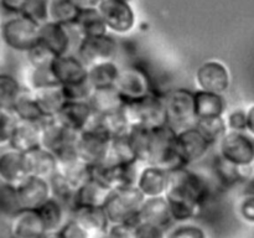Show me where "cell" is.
<instances>
[{
	"label": "cell",
	"mask_w": 254,
	"mask_h": 238,
	"mask_svg": "<svg viewBox=\"0 0 254 238\" xmlns=\"http://www.w3.org/2000/svg\"><path fill=\"white\" fill-rule=\"evenodd\" d=\"M151 129L133 126L127 135L129 145L136 160L141 164H148L149 149H150Z\"/></svg>",
	"instance_id": "d590c367"
},
{
	"label": "cell",
	"mask_w": 254,
	"mask_h": 238,
	"mask_svg": "<svg viewBox=\"0 0 254 238\" xmlns=\"http://www.w3.org/2000/svg\"><path fill=\"white\" fill-rule=\"evenodd\" d=\"M169 171L158 166L145 164L139 173L135 187L144 198L165 197L169 190Z\"/></svg>",
	"instance_id": "e0dca14e"
},
{
	"label": "cell",
	"mask_w": 254,
	"mask_h": 238,
	"mask_svg": "<svg viewBox=\"0 0 254 238\" xmlns=\"http://www.w3.org/2000/svg\"><path fill=\"white\" fill-rule=\"evenodd\" d=\"M247 130L254 135V106L247 112Z\"/></svg>",
	"instance_id": "680465c9"
},
{
	"label": "cell",
	"mask_w": 254,
	"mask_h": 238,
	"mask_svg": "<svg viewBox=\"0 0 254 238\" xmlns=\"http://www.w3.org/2000/svg\"><path fill=\"white\" fill-rule=\"evenodd\" d=\"M1 1H2V0H0V6H1Z\"/></svg>",
	"instance_id": "6125c7cd"
},
{
	"label": "cell",
	"mask_w": 254,
	"mask_h": 238,
	"mask_svg": "<svg viewBox=\"0 0 254 238\" xmlns=\"http://www.w3.org/2000/svg\"><path fill=\"white\" fill-rule=\"evenodd\" d=\"M166 112V124L175 131L192 128L197 121L195 91L175 88L163 96Z\"/></svg>",
	"instance_id": "277c9868"
},
{
	"label": "cell",
	"mask_w": 254,
	"mask_h": 238,
	"mask_svg": "<svg viewBox=\"0 0 254 238\" xmlns=\"http://www.w3.org/2000/svg\"><path fill=\"white\" fill-rule=\"evenodd\" d=\"M88 103L97 114L107 116V114L122 111L126 99L121 96L116 87L112 86L94 89Z\"/></svg>",
	"instance_id": "f1b7e54d"
},
{
	"label": "cell",
	"mask_w": 254,
	"mask_h": 238,
	"mask_svg": "<svg viewBox=\"0 0 254 238\" xmlns=\"http://www.w3.org/2000/svg\"><path fill=\"white\" fill-rule=\"evenodd\" d=\"M51 69L55 78L61 86L78 83L88 77V67L76 54L56 56L51 63Z\"/></svg>",
	"instance_id": "ffe728a7"
},
{
	"label": "cell",
	"mask_w": 254,
	"mask_h": 238,
	"mask_svg": "<svg viewBox=\"0 0 254 238\" xmlns=\"http://www.w3.org/2000/svg\"><path fill=\"white\" fill-rule=\"evenodd\" d=\"M25 159L29 176L49 180L57 171V160L55 154L41 146L25 153Z\"/></svg>",
	"instance_id": "d4e9b609"
},
{
	"label": "cell",
	"mask_w": 254,
	"mask_h": 238,
	"mask_svg": "<svg viewBox=\"0 0 254 238\" xmlns=\"http://www.w3.org/2000/svg\"><path fill=\"white\" fill-rule=\"evenodd\" d=\"M50 191H51V197L55 200L60 201L64 206L72 210L74 203V195L76 190L71 186V183L64 178L60 173H55L51 178H49Z\"/></svg>",
	"instance_id": "ab89813d"
},
{
	"label": "cell",
	"mask_w": 254,
	"mask_h": 238,
	"mask_svg": "<svg viewBox=\"0 0 254 238\" xmlns=\"http://www.w3.org/2000/svg\"><path fill=\"white\" fill-rule=\"evenodd\" d=\"M121 66L117 61L102 62V63L93 64L88 67V81L93 86L94 89L112 87L116 84Z\"/></svg>",
	"instance_id": "836d02e7"
},
{
	"label": "cell",
	"mask_w": 254,
	"mask_h": 238,
	"mask_svg": "<svg viewBox=\"0 0 254 238\" xmlns=\"http://www.w3.org/2000/svg\"><path fill=\"white\" fill-rule=\"evenodd\" d=\"M71 218L88 231L91 238H106L109 222L103 207L74 206L71 210Z\"/></svg>",
	"instance_id": "603a6c76"
},
{
	"label": "cell",
	"mask_w": 254,
	"mask_h": 238,
	"mask_svg": "<svg viewBox=\"0 0 254 238\" xmlns=\"http://www.w3.org/2000/svg\"><path fill=\"white\" fill-rule=\"evenodd\" d=\"M113 190L104 185L98 178H91L82 186H79L74 195V206H89V207H103ZM72 207V208H73Z\"/></svg>",
	"instance_id": "cb8c5ba5"
},
{
	"label": "cell",
	"mask_w": 254,
	"mask_h": 238,
	"mask_svg": "<svg viewBox=\"0 0 254 238\" xmlns=\"http://www.w3.org/2000/svg\"><path fill=\"white\" fill-rule=\"evenodd\" d=\"M240 213L246 221L254 223V196H248L241 202Z\"/></svg>",
	"instance_id": "11a10c76"
},
{
	"label": "cell",
	"mask_w": 254,
	"mask_h": 238,
	"mask_svg": "<svg viewBox=\"0 0 254 238\" xmlns=\"http://www.w3.org/2000/svg\"><path fill=\"white\" fill-rule=\"evenodd\" d=\"M97 10L101 14L108 32L127 35L135 27V12L129 1L103 0Z\"/></svg>",
	"instance_id": "7c38bea8"
},
{
	"label": "cell",
	"mask_w": 254,
	"mask_h": 238,
	"mask_svg": "<svg viewBox=\"0 0 254 238\" xmlns=\"http://www.w3.org/2000/svg\"><path fill=\"white\" fill-rule=\"evenodd\" d=\"M17 123L11 109L0 108V149L9 148L12 131Z\"/></svg>",
	"instance_id": "681fc988"
},
{
	"label": "cell",
	"mask_w": 254,
	"mask_h": 238,
	"mask_svg": "<svg viewBox=\"0 0 254 238\" xmlns=\"http://www.w3.org/2000/svg\"><path fill=\"white\" fill-rule=\"evenodd\" d=\"M16 195L21 210H37L51 198L49 180L29 176L16 186Z\"/></svg>",
	"instance_id": "ac0fdd59"
},
{
	"label": "cell",
	"mask_w": 254,
	"mask_h": 238,
	"mask_svg": "<svg viewBox=\"0 0 254 238\" xmlns=\"http://www.w3.org/2000/svg\"><path fill=\"white\" fill-rule=\"evenodd\" d=\"M76 24L78 25L84 39L86 37L102 36V35L108 34L106 24H104L103 19H102L101 14H99L97 9L79 11Z\"/></svg>",
	"instance_id": "8d00e7d4"
},
{
	"label": "cell",
	"mask_w": 254,
	"mask_h": 238,
	"mask_svg": "<svg viewBox=\"0 0 254 238\" xmlns=\"http://www.w3.org/2000/svg\"><path fill=\"white\" fill-rule=\"evenodd\" d=\"M111 145L112 138L101 128L87 129L77 135V154L89 168L102 165L108 161Z\"/></svg>",
	"instance_id": "ba28073f"
},
{
	"label": "cell",
	"mask_w": 254,
	"mask_h": 238,
	"mask_svg": "<svg viewBox=\"0 0 254 238\" xmlns=\"http://www.w3.org/2000/svg\"><path fill=\"white\" fill-rule=\"evenodd\" d=\"M139 222L151 223L169 230L174 225L165 197L145 198L138 213Z\"/></svg>",
	"instance_id": "484cf974"
},
{
	"label": "cell",
	"mask_w": 254,
	"mask_h": 238,
	"mask_svg": "<svg viewBox=\"0 0 254 238\" xmlns=\"http://www.w3.org/2000/svg\"><path fill=\"white\" fill-rule=\"evenodd\" d=\"M138 161L131 151L127 136L118 139H112L111 151L107 163L111 164H131Z\"/></svg>",
	"instance_id": "b9f144b4"
},
{
	"label": "cell",
	"mask_w": 254,
	"mask_h": 238,
	"mask_svg": "<svg viewBox=\"0 0 254 238\" xmlns=\"http://www.w3.org/2000/svg\"><path fill=\"white\" fill-rule=\"evenodd\" d=\"M20 210L21 208L17 201L16 187L1 183L0 185V213L10 218Z\"/></svg>",
	"instance_id": "7dc6e473"
},
{
	"label": "cell",
	"mask_w": 254,
	"mask_h": 238,
	"mask_svg": "<svg viewBox=\"0 0 254 238\" xmlns=\"http://www.w3.org/2000/svg\"><path fill=\"white\" fill-rule=\"evenodd\" d=\"M44 238H62L60 232H54V233H46Z\"/></svg>",
	"instance_id": "91938a15"
},
{
	"label": "cell",
	"mask_w": 254,
	"mask_h": 238,
	"mask_svg": "<svg viewBox=\"0 0 254 238\" xmlns=\"http://www.w3.org/2000/svg\"><path fill=\"white\" fill-rule=\"evenodd\" d=\"M37 212L41 217L46 233L60 232L67 221L71 218V210L52 197L47 200L41 207L37 208Z\"/></svg>",
	"instance_id": "83f0119b"
},
{
	"label": "cell",
	"mask_w": 254,
	"mask_h": 238,
	"mask_svg": "<svg viewBox=\"0 0 254 238\" xmlns=\"http://www.w3.org/2000/svg\"><path fill=\"white\" fill-rule=\"evenodd\" d=\"M165 198L168 201L174 225L192 222L196 217H198L201 210H202V206L190 200H186V198L175 197V196H165Z\"/></svg>",
	"instance_id": "d6a6232c"
},
{
	"label": "cell",
	"mask_w": 254,
	"mask_h": 238,
	"mask_svg": "<svg viewBox=\"0 0 254 238\" xmlns=\"http://www.w3.org/2000/svg\"><path fill=\"white\" fill-rule=\"evenodd\" d=\"M78 133L62 125L56 118H45L41 121L40 146L56 154L61 149L76 145Z\"/></svg>",
	"instance_id": "2e32d148"
},
{
	"label": "cell",
	"mask_w": 254,
	"mask_h": 238,
	"mask_svg": "<svg viewBox=\"0 0 254 238\" xmlns=\"http://www.w3.org/2000/svg\"><path fill=\"white\" fill-rule=\"evenodd\" d=\"M59 84L57 79L52 73L51 67H35L27 66L26 79H25V88L30 92H36L40 89L47 88Z\"/></svg>",
	"instance_id": "f35d334b"
},
{
	"label": "cell",
	"mask_w": 254,
	"mask_h": 238,
	"mask_svg": "<svg viewBox=\"0 0 254 238\" xmlns=\"http://www.w3.org/2000/svg\"><path fill=\"white\" fill-rule=\"evenodd\" d=\"M27 178L25 154L11 148L2 149L0 153V183L16 187Z\"/></svg>",
	"instance_id": "d6986e66"
},
{
	"label": "cell",
	"mask_w": 254,
	"mask_h": 238,
	"mask_svg": "<svg viewBox=\"0 0 254 238\" xmlns=\"http://www.w3.org/2000/svg\"><path fill=\"white\" fill-rule=\"evenodd\" d=\"M27 60V66L40 68V67H51L52 61L55 60V55L47 49L41 42H37L34 47L25 54Z\"/></svg>",
	"instance_id": "f6af8a7d"
},
{
	"label": "cell",
	"mask_w": 254,
	"mask_h": 238,
	"mask_svg": "<svg viewBox=\"0 0 254 238\" xmlns=\"http://www.w3.org/2000/svg\"><path fill=\"white\" fill-rule=\"evenodd\" d=\"M114 87L126 101L143 98L154 93L153 82L148 71L138 64L121 66Z\"/></svg>",
	"instance_id": "9c48e42d"
},
{
	"label": "cell",
	"mask_w": 254,
	"mask_h": 238,
	"mask_svg": "<svg viewBox=\"0 0 254 238\" xmlns=\"http://www.w3.org/2000/svg\"><path fill=\"white\" fill-rule=\"evenodd\" d=\"M121 1H129V0H121Z\"/></svg>",
	"instance_id": "94428289"
},
{
	"label": "cell",
	"mask_w": 254,
	"mask_h": 238,
	"mask_svg": "<svg viewBox=\"0 0 254 238\" xmlns=\"http://www.w3.org/2000/svg\"><path fill=\"white\" fill-rule=\"evenodd\" d=\"M168 238H208L202 226L193 222L175 223L168 230Z\"/></svg>",
	"instance_id": "c3c4849f"
},
{
	"label": "cell",
	"mask_w": 254,
	"mask_h": 238,
	"mask_svg": "<svg viewBox=\"0 0 254 238\" xmlns=\"http://www.w3.org/2000/svg\"><path fill=\"white\" fill-rule=\"evenodd\" d=\"M106 238H135V227L130 225H109Z\"/></svg>",
	"instance_id": "db71d44e"
},
{
	"label": "cell",
	"mask_w": 254,
	"mask_h": 238,
	"mask_svg": "<svg viewBox=\"0 0 254 238\" xmlns=\"http://www.w3.org/2000/svg\"><path fill=\"white\" fill-rule=\"evenodd\" d=\"M47 2L49 0H25L20 14L32 20L37 25L49 21L47 19Z\"/></svg>",
	"instance_id": "bcb514c9"
},
{
	"label": "cell",
	"mask_w": 254,
	"mask_h": 238,
	"mask_svg": "<svg viewBox=\"0 0 254 238\" xmlns=\"http://www.w3.org/2000/svg\"><path fill=\"white\" fill-rule=\"evenodd\" d=\"M0 24H1V21H0Z\"/></svg>",
	"instance_id": "be15d7a7"
},
{
	"label": "cell",
	"mask_w": 254,
	"mask_h": 238,
	"mask_svg": "<svg viewBox=\"0 0 254 238\" xmlns=\"http://www.w3.org/2000/svg\"><path fill=\"white\" fill-rule=\"evenodd\" d=\"M60 235L62 238H91L88 231L84 230L79 223L69 218L66 225L61 228Z\"/></svg>",
	"instance_id": "f5cc1de1"
},
{
	"label": "cell",
	"mask_w": 254,
	"mask_h": 238,
	"mask_svg": "<svg viewBox=\"0 0 254 238\" xmlns=\"http://www.w3.org/2000/svg\"><path fill=\"white\" fill-rule=\"evenodd\" d=\"M195 83L197 91L211 92L223 96V93L230 88V71L221 61L208 60L201 63L196 69Z\"/></svg>",
	"instance_id": "9a60e30c"
},
{
	"label": "cell",
	"mask_w": 254,
	"mask_h": 238,
	"mask_svg": "<svg viewBox=\"0 0 254 238\" xmlns=\"http://www.w3.org/2000/svg\"><path fill=\"white\" fill-rule=\"evenodd\" d=\"M145 164L139 161L131 164H111L104 163L102 165L91 168L93 178L108 186L111 190L116 191L119 188L133 187L138 180L139 173Z\"/></svg>",
	"instance_id": "30bf717a"
},
{
	"label": "cell",
	"mask_w": 254,
	"mask_h": 238,
	"mask_svg": "<svg viewBox=\"0 0 254 238\" xmlns=\"http://www.w3.org/2000/svg\"><path fill=\"white\" fill-rule=\"evenodd\" d=\"M79 15V10L71 0H49L47 2V22L69 24L74 22Z\"/></svg>",
	"instance_id": "e575fe53"
},
{
	"label": "cell",
	"mask_w": 254,
	"mask_h": 238,
	"mask_svg": "<svg viewBox=\"0 0 254 238\" xmlns=\"http://www.w3.org/2000/svg\"><path fill=\"white\" fill-rule=\"evenodd\" d=\"M144 200L135 186L113 191L103 206L109 225L124 223L135 227L139 223L138 213Z\"/></svg>",
	"instance_id": "3957f363"
},
{
	"label": "cell",
	"mask_w": 254,
	"mask_h": 238,
	"mask_svg": "<svg viewBox=\"0 0 254 238\" xmlns=\"http://www.w3.org/2000/svg\"><path fill=\"white\" fill-rule=\"evenodd\" d=\"M218 148V155L236 166H248L254 160V143L245 133L227 131Z\"/></svg>",
	"instance_id": "5bb4252c"
},
{
	"label": "cell",
	"mask_w": 254,
	"mask_h": 238,
	"mask_svg": "<svg viewBox=\"0 0 254 238\" xmlns=\"http://www.w3.org/2000/svg\"><path fill=\"white\" fill-rule=\"evenodd\" d=\"M71 1L76 5L79 11H83V10L98 9L103 0H71Z\"/></svg>",
	"instance_id": "6f0895ef"
},
{
	"label": "cell",
	"mask_w": 254,
	"mask_h": 238,
	"mask_svg": "<svg viewBox=\"0 0 254 238\" xmlns=\"http://www.w3.org/2000/svg\"><path fill=\"white\" fill-rule=\"evenodd\" d=\"M41 136V121L40 123H29V121L17 120L10 139L9 148L20 153H29L32 149L40 146Z\"/></svg>",
	"instance_id": "4316f807"
},
{
	"label": "cell",
	"mask_w": 254,
	"mask_h": 238,
	"mask_svg": "<svg viewBox=\"0 0 254 238\" xmlns=\"http://www.w3.org/2000/svg\"><path fill=\"white\" fill-rule=\"evenodd\" d=\"M148 164L168 171L183 166L176 149V131L168 124L151 129Z\"/></svg>",
	"instance_id": "52a82bcc"
},
{
	"label": "cell",
	"mask_w": 254,
	"mask_h": 238,
	"mask_svg": "<svg viewBox=\"0 0 254 238\" xmlns=\"http://www.w3.org/2000/svg\"><path fill=\"white\" fill-rule=\"evenodd\" d=\"M122 112L130 128L141 126L146 129H156L166 125V112L163 96L155 92L143 98L126 101Z\"/></svg>",
	"instance_id": "6da1fadb"
},
{
	"label": "cell",
	"mask_w": 254,
	"mask_h": 238,
	"mask_svg": "<svg viewBox=\"0 0 254 238\" xmlns=\"http://www.w3.org/2000/svg\"><path fill=\"white\" fill-rule=\"evenodd\" d=\"M11 111L17 120L29 121V123H40L45 119L36 99L32 92L27 91L24 87L21 93L16 98L11 107Z\"/></svg>",
	"instance_id": "4dcf8cb0"
},
{
	"label": "cell",
	"mask_w": 254,
	"mask_h": 238,
	"mask_svg": "<svg viewBox=\"0 0 254 238\" xmlns=\"http://www.w3.org/2000/svg\"><path fill=\"white\" fill-rule=\"evenodd\" d=\"M195 107L197 119L223 117V113L226 111V101L222 94L196 89Z\"/></svg>",
	"instance_id": "1f68e13d"
},
{
	"label": "cell",
	"mask_w": 254,
	"mask_h": 238,
	"mask_svg": "<svg viewBox=\"0 0 254 238\" xmlns=\"http://www.w3.org/2000/svg\"><path fill=\"white\" fill-rule=\"evenodd\" d=\"M169 190L166 196L186 198L203 206L210 197L211 188L207 178L190 166H179L169 171Z\"/></svg>",
	"instance_id": "7a4b0ae2"
},
{
	"label": "cell",
	"mask_w": 254,
	"mask_h": 238,
	"mask_svg": "<svg viewBox=\"0 0 254 238\" xmlns=\"http://www.w3.org/2000/svg\"><path fill=\"white\" fill-rule=\"evenodd\" d=\"M228 131H240L245 133L247 130V112L242 109H236L230 113L228 118L226 119Z\"/></svg>",
	"instance_id": "816d5d0a"
},
{
	"label": "cell",
	"mask_w": 254,
	"mask_h": 238,
	"mask_svg": "<svg viewBox=\"0 0 254 238\" xmlns=\"http://www.w3.org/2000/svg\"><path fill=\"white\" fill-rule=\"evenodd\" d=\"M24 89V84L10 73H0V108L11 109L19 94Z\"/></svg>",
	"instance_id": "60d3db41"
},
{
	"label": "cell",
	"mask_w": 254,
	"mask_h": 238,
	"mask_svg": "<svg viewBox=\"0 0 254 238\" xmlns=\"http://www.w3.org/2000/svg\"><path fill=\"white\" fill-rule=\"evenodd\" d=\"M135 238H168V230L146 222L135 226Z\"/></svg>",
	"instance_id": "f907efd6"
},
{
	"label": "cell",
	"mask_w": 254,
	"mask_h": 238,
	"mask_svg": "<svg viewBox=\"0 0 254 238\" xmlns=\"http://www.w3.org/2000/svg\"><path fill=\"white\" fill-rule=\"evenodd\" d=\"M119 54V44L109 34L102 36L86 37L82 40L76 55L87 67L102 62L117 61Z\"/></svg>",
	"instance_id": "8fae6325"
},
{
	"label": "cell",
	"mask_w": 254,
	"mask_h": 238,
	"mask_svg": "<svg viewBox=\"0 0 254 238\" xmlns=\"http://www.w3.org/2000/svg\"><path fill=\"white\" fill-rule=\"evenodd\" d=\"M195 128L200 131L201 135L212 146L215 144L220 143L221 139L228 131L226 119H223V117H211V118L197 119Z\"/></svg>",
	"instance_id": "74e56055"
},
{
	"label": "cell",
	"mask_w": 254,
	"mask_h": 238,
	"mask_svg": "<svg viewBox=\"0 0 254 238\" xmlns=\"http://www.w3.org/2000/svg\"><path fill=\"white\" fill-rule=\"evenodd\" d=\"M66 102H88L93 94V86L88 78L73 84L61 86Z\"/></svg>",
	"instance_id": "ee69618b"
},
{
	"label": "cell",
	"mask_w": 254,
	"mask_h": 238,
	"mask_svg": "<svg viewBox=\"0 0 254 238\" xmlns=\"http://www.w3.org/2000/svg\"><path fill=\"white\" fill-rule=\"evenodd\" d=\"M242 168L243 166H236L233 164L228 163L225 159L217 155L216 160L213 161V169L215 174L218 178V180L225 185H230L237 181L242 176Z\"/></svg>",
	"instance_id": "7bdbcfd3"
},
{
	"label": "cell",
	"mask_w": 254,
	"mask_h": 238,
	"mask_svg": "<svg viewBox=\"0 0 254 238\" xmlns=\"http://www.w3.org/2000/svg\"><path fill=\"white\" fill-rule=\"evenodd\" d=\"M211 148L212 145L195 126L176 131V149L183 166L195 165L205 160Z\"/></svg>",
	"instance_id": "4fadbf2b"
},
{
	"label": "cell",
	"mask_w": 254,
	"mask_h": 238,
	"mask_svg": "<svg viewBox=\"0 0 254 238\" xmlns=\"http://www.w3.org/2000/svg\"><path fill=\"white\" fill-rule=\"evenodd\" d=\"M25 0H2L0 9H4L9 14H20L21 7L24 5Z\"/></svg>",
	"instance_id": "9f6ffc18"
},
{
	"label": "cell",
	"mask_w": 254,
	"mask_h": 238,
	"mask_svg": "<svg viewBox=\"0 0 254 238\" xmlns=\"http://www.w3.org/2000/svg\"><path fill=\"white\" fill-rule=\"evenodd\" d=\"M32 94H34L45 118H56L57 114L66 103L61 84L32 92Z\"/></svg>",
	"instance_id": "f546056e"
},
{
	"label": "cell",
	"mask_w": 254,
	"mask_h": 238,
	"mask_svg": "<svg viewBox=\"0 0 254 238\" xmlns=\"http://www.w3.org/2000/svg\"><path fill=\"white\" fill-rule=\"evenodd\" d=\"M40 25L21 14H12L0 24V40L7 49L26 54L39 42Z\"/></svg>",
	"instance_id": "5b68a950"
},
{
	"label": "cell",
	"mask_w": 254,
	"mask_h": 238,
	"mask_svg": "<svg viewBox=\"0 0 254 238\" xmlns=\"http://www.w3.org/2000/svg\"><path fill=\"white\" fill-rule=\"evenodd\" d=\"M83 39V35L76 21L64 25L55 22H45L40 25L39 41L55 56L76 54Z\"/></svg>",
	"instance_id": "8992f818"
},
{
	"label": "cell",
	"mask_w": 254,
	"mask_h": 238,
	"mask_svg": "<svg viewBox=\"0 0 254 238\" xmlns=\"http://www.w3.org/2000/svg\"><path fill=\"white\" fill-rule=\"evenodd\" d=\"M94 114L88 102H66L56 119L66 128L81 133L91 125Z\"/></svg>",
	"instance_id": "7402d4cb"
},
{
	"label": "cell",
	"mask_w": 254,
	"mask_h": 238,
	"mask_svg": "<svg viewBox=\"0 0 254 238\" xmlns=\"http://www.w3.org/2000/svg\"><path fill=\"white\" fill-rule=\"evenodd\" d=\"M9 220V238H44L46 235L37 210H20Z\"/></svg>",
	"instance_id": "44dd1931"
}]
</instances>
